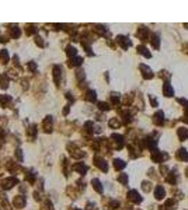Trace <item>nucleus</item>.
<instances>
[{
  "mask_svg": "<svg viewBox=\"0 0 188 210\" xmlns=\"http://www.w3.org/2000/svg\"><path fill=\"white\" fill-rule=\"evenodd\" d=\"M76 76H77V79H81V77H84V72H81V70H79V72H77V74H76Z\"/></svg>",
  "mask_w": 188,
  "mask_h": 210,
  "instance_id": "41",
  "label": "nucleus"
},
{
  "mask_svg": "<svg viewBox=\"0 0 188 210\" xmlns=\"http://www.w3.org/2000/svg\"><path fill=\"white\" fill-rule=\"evenodd\" d=\"M86 99H87V101H90V102H94V101L97 99V94H95V91H93V90L87 91Z\"/></svg>",
  "mask_w": 188,
  "mask_h": 210,
  "instance_id": "17",
  "label": "nucleus"
},
{
  "mask_svg": "<svg viewBox=\"0 0 188 210\" xmlns=\"http://www.w3.org/2000/svg\"><path fill=\"white\" fill-rule=\"evenodd\" d=\"M0 62L1 63H7L8 62V53H7V50H0Z\"/></svg>",
  "mask_w": 188,
  "mask_h": 210,
  "instance_id": "21",
  "label": "nucleus"
},
{
  "mask_svg": "<svg viewBox=\"0 0 188 210\" xmlns=\"http://www.w3.org/2000/svg\"><path fill=\"white\" fill-rule=\"evenodd\" d=\"M25 179H27L30 184H34V182H35V174H34L32 171L27 172V175H25Z\"/></svg>",
  "mask_w": 188,
  "mask_h": 210,
  "instance_id": "25",
  "label": "nucleus"
},
{
  "mask_svg": "<svg viewBox=\"0 0 188 210\" xmlns=\"http://www.w3.org/2000/svg\"><path fill=\"white\" fill-rule=\"evenodd\" d=\"M27 133H28V135H30V136H34V135H35V133H37V129H35V126H31V128H30V129L27 130Z\"/></svg>",
  "mask_w": 188,
  "mask_h": 210,
  "instance_id": "37",
  "label": "nucleus"
},
{
  "mask_svg": "<svg viewBox=\"0 0 188 210\" xmlns=\"http://www.w3.org/2000/svg\"><path fill=\"white\" fill-rule=\"evenodd\" d=\"M16 184H18V179H17V178H6V179L1 181V188L8 191V189H11Z\"/></svg>",
  "mask_w": 188,
  "mask_h": 210,
  "instance_id": "1",
  "label": "nucleus"
},
{
  "mask_svg": "<svg viewBox=\"0 0 188 210\" xmlns=\"http://www.w3.org/2000/svg\"><path fill=\"white\" fill-rule=\"evenodd\" d=\"M91 184H93V188L98 192V193H102V186H101V184H100V181L98 179H93L91 181Z\"/></svg>",
  "mask_w": 188,
  "mask_h": 210,
  "instance_id": "19",
  "label": "nucleus"
},
{
  "mask_svg": "<svg viewBox=\"0 0 188 210\" xmlns=\"http://www.w3.org/2000/svg\"><path fill=\"white\" fill-rule=\"evenodd\" d=\"M177 133H178V137H180L181 140H185V139H188V129H185V128H180Z\"/></svg>",
  "mask_w": 188,
  "mask_h": 210,
  "instance_id": "16",
  "label": "nucleus"
},
{
  "mask_svg": "<svg viewBox=\"0 0 188 210\" xmlns=\"http://www.w3.org/2000/svg\"><path fill=\"white\" fill-rule=\"evenodd\" d=\"M94 164L100 168L101 171H107L108 170V165H107V162H105V160H102L101 157H95L94 158Z\"/></svg>",
  "mask_w": 188,
  "mask_h": 210,
  "instance_id": "3",
  "label": "nucleus"
},
{
  "mask_svg": "<svg viewBox=\"0 0 188 210\" xmlns=\"http://www.w3.org/2000/svg\"><path fill=\"white\" fill-rule=\"evenodd\" d=\"M119 121H117V119H111L110 121V126H112V128H119Z\"/></svg>",
  "mask_w": 188,
  "mask_h": 210,
  "instance_id": "35",
  "label": "nucleus"
},
{
  "mask_svg": "<svg viewBox=\"0 0 188 210\" xmlns=\"http://www.w3.org/2000/svg\"><path fill=\"white\" fill-rule=\"evenodd\" d=\"M149 185H150L149 182H143V185H142V186H143V191H145V192H149V191H150V186Z\"/></svg>",
  "mask_w": 188,
  "mask_h": 210,
  "instance_id": "39",
  "label": "nucleus"
},
{
  "mask_svg": "<svg viewBox=\"0 0 188 210\" xmlns=\"http://www.w3.org/2000/svg\"><path fill=\"white\" fill-rule=\"evenodd\" d=\"M164 195H166L164 188H163V186H157L156 191H155V196H156V199H163Z\"/></svg>",
  "mask_w": 188,
  "mask_h": 210,
  "instance_id": "13",
  "label": "nucleus"
},
{
  "mask_svg": "<svg viewBox=\"0 0 188 210\" xmlns=\"http://www.w3.org/2000/svg\"><path fill=\"white\" fill-rule=\"evenodd\" d=\"M139 67H141V70L143 72V77H145V79H152V77H153V73H152V70H150L146 65H141Z\"/></svg>",
  "mask_w": 188,
  "mask_h": 210,
  "instance_id": "9",
  "label": "nucleus"
},
{
  "mask_svg": "<svg viewBox=\"0 0 188 210\" xmlns=\"http://www.w3.org/2000/svg\"><path fill=\"white\" fill-rule=\"evenodd\" d=\"M148 35H149V30H148L146 27H141L139 31H138V37H139L142 41H146L148 39Z\"/></svg>",
  "mask_w": 188,
  "mask_h": 210,
  "instance_id": "8",
  "label": "nucleus"
},
{
  "mask_svg": "<svg viewBox=\"0 0 188 210\" xmlns=\"http://www.w3.org/2000/svg\"><path fill=\"white\" fill-rule=\"evenodd\" d=\"M125 162L122 161V160H115L114 161V167L117 168V170H122V168H125Z\"/></svg>",
  "mask_w": 188,
  "mask_h": 210,
  "instance_id": "24",
  "label": "nucleus"
},
{
  "mask_svg": "<svg viewBox=\"0 0 188 210\" xmlns=\"http://www.w3.org/2000/svg\"><path fill=\"white\" fill-rule=\"evenodd\" d=\"M61 74H62L61 66H55V67H54V80H55V84H59V81H61Z\"/></svg>",
  "mask_w": 188,
  "mask_h": 210,
  "instance_id": "7",
  "label": "nucleus"
},
{
  "mask_svg": "<svg viewBox=\"0 0 188 210\" xmlns=\"http://www.w3.org/2000/svg\"><path fill=\"white\" fill-rule=\"evenodd\" d=\"M138 52H139V53H142V55H143L145 57H150V56H152L149 52H148V49L145 48V46H138Z\"/></svg>",
  "mask_w": 188,
  "mask_h": 210,
  "instance_id": "26",
  "label": "nucleus"
},
{
  "mask_svg": "<svg viewBox=\"0 0 188 210\" xmlns=\"http://www.w3.org/2000/svg\"><path fill=\"white\" fill-rule=\"evenodd\" d=\"M11 37H13V38H18V37H20V28L14 27V28L11 30Z\"/></svg>",
  "mask_w": 188,
  "mask_h": 210,
  "instance_id": "33",
  "label": "nucleus"
},
{
  "mask_svg": "<svg viewBox=\"0 0 188 210\" xmlns=\"http://www.w3.org/2000/svg\"><path fill=\"white\" fill-rule=\"evenodd\" d=\"M14 206H16L17 209H23L24 206H25V198H24L23 195H18L14 198Z\"/></svg>",
  "mask_w": 188,
  "mask_h": 210,
  "instance_id": "4",
  "label": "nucleus"
},
{
  "mask_svg": "<svg viewBox=\"0 0 188 210\" xmlns=\"http://www.w3.org/2000/svg\"><path fill=\"white\" fill-rule=\"evenodd\" d=\"M185 172H187V175H188V168H187V170H185Z\"/></svg>",
  "mask_w": 188,
  "mask_h": 210,
  "instance_id": "44",
  "label": "nucleus"
},
{
  "mask_svg": "<svg viewBox=\"0 0 188 210\" xmlns=\"http://www.w3.org/2000/svg\"><path fill=\"white\" fill-rule=\"evenodd\" d=\"M27 28H28V30H27V34H34L35 31H37V30H35V28H34L32 25H30V27H27Z\"/></svg>",
  "mask_w": 188,
  "mask_h": 210,
  "instance_id": "40",
  "label": "nucleus"
},
{
  "mask_svg": "<svg viewBox=\"0 0 188 210\" xmlns=\"http://www.w3.org/2000/svg\"><path fill=\"white\" fill-rule=\"evenodd\" d=\"M28 69H30L31 72H35V70H37V65H35L34 62H30V63H28Z\"/></svg>",
  "mask_w": 188,
  "mask_h": 210,
  "instance_id": "38",
  "label": "nucleus"
},
{
  "mask_svg": "<svg viewBox=\"0 0 188 210\" xmlns=\"http://www.w3.org/2000/svg\"><path fill=\"white\" fill-rule=\"evenodd\" d=\"M118 181L122 182L124 185H126V184H128V175H126V174H121V175L118 177Z\"/></svg>",
  "mask_w": 188,
  "mask_h": 210,
  "instance_id": "30",
  "label": "nucleus"
},
{
  "mask_svg": "<svg viewBox=\"0 0 188 210\" xmlns=\"http://www.w3.org/2000/svg\"><path fill=\"white\" fill-rule=\"evenodd\" d=\"M150 102H152V105H155V106H157V101L153 97H150Z\"/></svg>",
  "mask_w": 188,
  "mask_h": 210,
  "instance_id": "42",
  "label": "nucleus"
},
{
  "mask_svg": "<svg viewBox=\"0 0 188 210\" xmlns=\"http://www.w3.org/2000/svg\"><path fill=\"white\" fill-rule=\"evenodd\" d=\"M81 62H83V59L76 56V57H73V59H70L69 65H70V66H80V65H81Z\"/></svg>",
  "mask_w": 188,
  "mask_h": 210,
  "instance_id": "22",
  "label": "nucleus"
},
{
  "mask_svg": "<svg viewBox=\"0 0 188 210\" xmlns=\"http://www.w3.org/2000/svg\"><path fill=\"white\" fill-rule=\"evenodd\" d=\"M94 31H95V32H98L100 35H102V34H105V31H107V30H105L102 25H95V27H94Z\"/></svg>",
  "mask_w": 188,
  "mask_h": 210,
  "instance_id": "29",
  "label": "nucleus"
},
{
  "mask_svg": "<svg viewBox=\"0 0 188 210\" xmlns=\"http://www.w3.org/2000/svg\"><path fill=\"white\" fill-rule=\"evenodd\" d=\"M73 170L77 171V172H80V174H86L87 167L83 164V162H79V164H75V165H73Z\"/></svg>",
  "mask_w": 188,
  "mask_h": 210,
  "instance_id": "12",
  "label": "nucleus"
},
{
  "mask_svg": "<svg viewBox=\"0 0 188 210\" xmlns=\"http://www.w3.org/2000/svg\"><path fill=\"white\" fill-rule=\"evenodd\" d=\"M98 108H100L101 111H108V109H110L108 104H105V102H98Z\"/></svg>",
  "mask_w": 188,
  "mask_h": 210,
  "instance_id": "34",
  "label": "nucleus"
},
{
  "mask_svg": "<svg viewBox=\"0 0 188 210\" xmlns=\"http://www.w3.org/2000/svg\"><path fill=\"white\" fill-rule=\"evenodd\" d=\"M177 158H180L182 161H188V153L184 149H180V150L177 151Z\"/></svg>",
  "mask_w": 188,
  "mask_h": 210,
  "instance_id": "15",
  "label": "nucleus"
},
{
  "mask_svg": "<svg viewBox=\"0 0 188 210\" xmlns=\"http://www.w3.org/2000/svg\"><path fill=\"white\" fill-rule=\"evenodd\" d=\"M68 112H69V105L65 106V109H63V115H68Z\"/></svg>",
  "mask_w": 188,
  "mask_h": 210,
  "instance_id": "43",
  "label": "nucleus"
},
{
  "mask_svg": "<svg viewBox=\"0 0 188 210\" xmlns=\"http://www.w3.org/2000/svg\"><path fill=\"white\" fill-rule=\"evenodd\" d=\"M117 42L124 49H128L129 46H131V41L128 39L126 37H124V35H119V37H117Z\"/></svg>",
  "mask_w": 188,
  "mask_h": 210,
  "instance_id": "2",
  "label": "nucleus"
},
{
  "mask_svg": "<svg viewBox=\"0 0 188 210\" xmlns=\"http://www.w3.org/2000/svg\"><path fill=\"white\" fill-rule=\"evenodd\" d=\"M16 157H17V160H18V162H23V161H24L23 151H21L20 149H17V150H16Z\"/></svg>",
  "mask_w": 188,
  "mask_h": 210,
  "instance_id": "31",
  "label": "nucleus"
},
{
  "mask_svg": "<svg viewBox=\"0 0 188 210\" xmlns=\"http://www.w3.org/2000/svg\"><path fill=\"white\" fill-rule=\"evenodd\" d=\"M35 44H37V45H39V46H45V42L42 41V38H41V37H37V38H35Z\"/></svg>",
  "mask_w": 188,
  "mask_h": 210,
  "instance_id": "36",
  "label": "nucleus"
},
{
  "mask_svg": "<svg viewBox=\"0 0 188 210\" xmlns=\"http://www.w3.org/2000/svg\"><path fill=\"white\" fill-rule=\"evenodd\" d=\"M152 46L155 49H159V46H160V39H159V35H157V34L152 35Z\"/></svg>",
  "mask_w": 188,
  "mask_h": 210,
  "instance_id": "18",
  "label": "nucleus"
},
{
  "mask_svg": "<svg viewBox=\"0 0 188 210\" xmlns=\"http://www.w3.org/2000/svg\"><path fill=\"white\" fill-rule=\"evenodd\" d=\"M76 48H73V46H68L66 48V53H68V56H75L76 55Z\"/></svg>",
  "mask_w": 188,
  "mask_h": 210,
  "instance_id": "28",
  "label": "nucleus"
},
{
  "mask_svg": "<svg viewBox=\"0 0 188 210\" xmlns=\"http://www.w3.org/2000/svg\"><path fill=\"white\" fill-rule=\"evenodd\" d=\"M163 93H164L166 97H171L173 95V88H171V86H170L167 81H166L164 86H163Z\"/></svg>",
  "mask_w": 188,
  "mask_h": 210,
  "instance_id": "14",
  "label": "nucleus"
},
{
  "mask_svg": "<svg viewBox=\"0 0 188 210\" xmlns=\"http://www.w3.org/2000/svg\"><path fill=\"white\" fill-rule=\"evenodd\" d=\"M44 130L45 132H51L52 130V116H47L44 121Z\"/></svg>",
  "mask_w": 188,
  "mask_h": 210,
  "instance_id": "11",
  "label": "nucleus"
},
{
  "mask_svg": "<svg viewBox=\"0 0 188 210\" xmlns=\"http://www.w3.org/2000/svg\"><path fill=\"white\" fill-rule=\"evenodd\" d=\"M0 86H1V88H7V87H8V79H7V76H4V74H0Z\"/></svg>",
  "mask_w": 188,
  "mask_h": 210,
  "instance_id": "20",
  "label": "nucleus"
},
{
  "mask_svg": "<svg viewBox=\"0 0 188 210\" xmlns=\"http://www.w3.org/2000/svg\"><path fill=\"white\" fill-rule=\"evenodd\" d=\"M175 179H177V172L173 171V172H170V177H167V181L170 184H175Z\"/></svg>",
  "mask_w": 188,
  "mask_h": 210,
  "instance_id": "27",
  "label": "nucleus"
},
{
  "mask_svg": "<svg viewBox=\"0 0 188 210\" xmlns=\"http://www.w3.org/2000/svg\"><path fill=\"white\" fill-rule=\"evenodd\" d=\"M163 116H164V113L162 112V111L156 112V115L153 116V122L156 123L157 126H162V125L164 123V118H163Z\"/></svg>",
  "mask_w": 188,
  "mask_h": 210,
  "instance_id": "5",
  "label": "nucleus"
},
{
  "mask_svg": "<svg viewBox=\"0 0 188 210\" xmlns=\"http://www.w3.org/2000/svg\"><path fill=\"white\" fill-rule=\"evenodd\" d=\"M10 101H11V97H10V95H0V104L1 105L6 106Z\"/></svg>",
  "mask_w": 188,
  "mask_h": 210,
  "instance_id": "23",
  "label": "nucleus"
},
{
  "mask_svg": "<svg viewBox=\"0 0 188 210\" xmlns=\"http://www.w3.org/2000/svg\"><path fill=\"white\" fill-rule=\"evenodd\" d=\"M75 210H79V209H75Z\"/></svg>",
  "mask_w": 188,
  "mask_h": 210,
  "instance_id": "45",
  "label": "nucleus"
},
{
  "mask_svg": "<svg viewBox=\"0 0 188 210\" xmlns=\"http://www.w3.org/2000/svg\"><path fill=\"white\" fill-rule=\"evenodd\" d=\"M128 196H129V199H131L132 202H135V203H141L142 202V198L139 196V193H138L136 191H131V192L128 193Z\"/></svg>",
  "mask_w": 188,
  "mask_h": 210,
  "instance_id": "10",
  "label": "nucleus"
},
{
  "mask_svg": "<svg viewBox=\"0 0 188 210\" xmlns=\"http://www.w3.org/2000/svg\"><path fill=\"white\" fill-rule=\"evenodd\" d=\"M111 139H114V142H115V146H117V149H121L122 146H124V137L121 136V135H117V133H114Z\"/></svg>",
  "mask_w": 188,
  "mask_h": 210,
  "instance_id": "6",
  "label": "nucleus"
},
{
  "mask_svg": "<svg viewBox=\"0 0 188 210\" xmlns=\"http://www.w3.org/2000/svg\"><path fill=\"white\" fill-rule=\"evenodd\" d=\"M111 101H112V104H118V102H119V94L112 93V94H111Z\"/></svg>",
  "mask_w": 188,
  "mask_h": 210,
  "instance_id": "32",
  "label": "nucleus"
}]
</instances>
